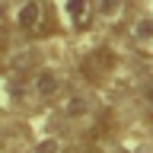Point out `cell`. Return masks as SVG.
Masks as SVG:
<instances>
[{
    "mask_svg": "<svg viewBox=\"0 0 153 153\" xmlns=\"http://www.w3.org/2000/svg\"><path fill=\"white\" fill-rule=\"evenodd\" d=\"M115 64H118V57H115L112 48H93L80 61V76H86L89 83H102L105 76L115 70Z\"/></svg>",
    "mask_w": 153,
    "mask_h": 153,
    "instance_id": "6da1fadb",
    "label": "cell"
},
{
    "mask_svg": "<svg viewBox=\"0 0 153 153\" xmlns=\"http://www.w3.org/2000/svg\"><path fill=\"white\" fill-rule=\"evenodd\" d=\"M16 26L26 35H45L48 32V10L42 0H22L16 10Z\"/></svg>",
    "mask_w": 153,
    "mask_h": 153,
    "instance_id": "7a4b0ae2",
    "label": "cell"
},
{
    "mask_svg": "<svg viewBox=\"0 0 153 153\" xmlns=\"http://www.w3.org/2000/svg\"><path fill=\"white\" fill-rule=\"evenodd\" d=\"M67 19L76 32L93 26V16H96V0H67Z\"/></svg>",
    "mask_w": 153,
    "mask_h": 153,
    "instance_id": "3957f363",
    "label": "cell"
},
{
    "mask_svg": "<svg viewBox=\"0 0 153 153\" xmlns=\"http://www.w3.org/2000/svg\"><path fill=\"white\" fill-rule=\"evenodd\" d=\"M32 89H35V96L42 102H51V99L61 93V80H57L54 70H38V74L32 76Z\"/></svg>",
    "mask_w": 153,
    "mask_h": 153,
    "instance_id": "277c9868",
    "label": "cell"
},
{
    "mask_svg": "<svg viewBox=\"0 0 153 153\" xmlns=\"http://www.w3.org/2000/svg\"><path fill=\"white\" fill-rule=\"evenodd\" d=\"M61 108H64V115H80V112H83V99H80L76 93H67Z\"/></svg>",
    "mask_w": 153,
    "mask_h": 153,
    "instance_id": "5b68a950",
    "label": "cell"
},
{
    "mask_svg": "<svg viewBox=\"0 0 153 153\" xmlns=\"http://www.w3.org/2000/svg\"><path fill=\"white\" fill-rule=\"evenodd\" d=\"M134 35L140 38V42H150V38H153V22H150V19H140V22L134 26Z\"/></svg>",
    "mask_w": 153,
    "mask_h": 153,
    "instance_id": "8992f818",
    "label": "cell"
},
{
    "mask_svg": "<svg viewBox=\"0 0 153 153\" xmlns=\"http://www.w3.org/2000/svg\"><path fill=\"white\" fill-rule=\"evenodd\" d=\"M99 13L102 16H118L121 13V0H99Z\"/></svg>",
    "mask_w": 153,
    "mask_h": 153,
    "instance_id": "52a82bcc",
    "label": "cell"
},
{
    "mask_svg": "<svg viewBox=\"0 0 153 153\" xmlns=\"http://www.w3.org/2000/svg\"><path fill=\"white\" fill-rule=\"evenodd\" d=\"M38 153H61V143L57 140H45L42 147H38Z\"/></svg>",
    "mask_w": 153,
    "mask_h": 153,
    "instance_id": "ba28073f",
    "label": "cell"
},
{
    "mask_svg": "<svg viewBox=\"0 0 153 153\" xmlns=\"http://www.w3.org/2000/svg\"><path fill=\"white\" fill-rule=\"evenodd\" d=\"M143 99H147V105H150V108H153V83L147 86V89H143Z\"/></svg>",
    "mask_w": 153,
    "mask_h": 153,
    "instance_id": "9c48e42d",
    "label": "cell"
},
{
    "mask_svg": "<svg viewBox=\"0 0 153 153\" xmlns=\"http://www.w3.org/2000/svg\"><path fill=\"white\" fill-rule=\"evenodd\" d=\"M3 48H7V38H3V32H0V54H3Z\"/></svg>",
    "mask_w": 153,
    "mask_h": 153,
    "instance_id": "30bf717a",
    "label": "cell"
},
{
    "mask_svg": "<svg viewBox=\"0 0 153 153\" xmlns=\"http://www.w3.org/2000/svg\"><path fill=\"white\" fill-rule=\"evenodd\" d=\"M86 153H93V150H86Z\"/></svg>",
    "mask_w": 153,
    "mask_h": 153,
    "instance_id": "8fae6325",
    "label": "cell"
}]
</instances>
